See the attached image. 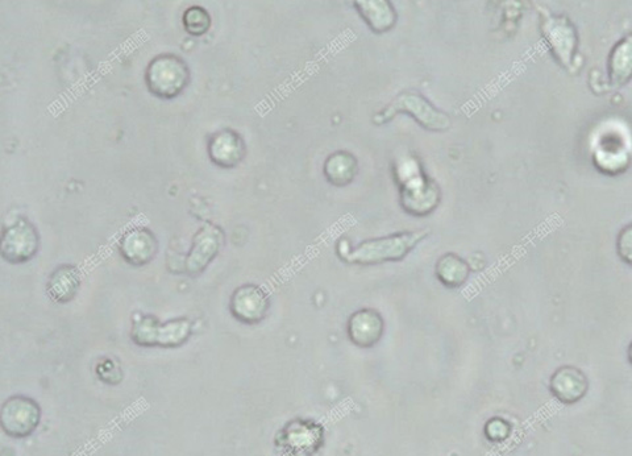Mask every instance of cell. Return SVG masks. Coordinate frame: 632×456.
Here are the masks:
<instances>
[{
  "label": "cell",
  "instance_id": "1",
  "mask_svg": "<svg viewBox=\"0 0 632 456\" xmlns=\"http://www.w3.org/2000/svg\"><path fill=\"white\" fill-rule=\"evenodd\" d=\"M394 181L399 189V203L411 217H428L438 209L442 192L438 182L424 171L414 156H403L394 164Z\"/></svg>",
  "mask_w": 632,
  "mask_h": 456
},
{
  "label": "cell",
  "instance_id": "2",
  "mask_svg": "<svg viewBox=\"0 0 632 456\" xmlns=\"http://www.w3.org/2000/svg\"><path fill=\"white\" fill-rule=\"evenodd\" d=\"M427 235L426 231H403L382 238L364 240L340 257L349 264L365 267L401 261L426 239Z\"/></svg>",
  "mask_w": 632,
  "mask_h": 456
},
{
  "label": "cell",
  "instance_id": "3",
  "mask_svg": "<svg viewBox=\"0 0 632 456\" xmlns=\"http://www.w3.org/2000/svg\"><path fill=\"white\" fill-rule=\"evenodd\" d=\"M191 80L189 65L184 58L164 53L149 62L145 72L148 90L160 99H174L184 93Z\"/></svg>",
  "mask_w": 632,
  "mask_h": 456
},
{
  "label": "cell",
  "instance_id": "4",
  "mask_svg": "<svg viewBox=\"0 0 632 456\" xmlns=\"http://www.w3.org/2000/svg\"><path fill=\"white\" fill-rule=\"evenodd\" d=\"M193 333V323L187 318H176L160 322L152 315H144L133 322L132 341L143 347H180L189 341Z\"/></svg>",
  "mask_w": 632,
  "mask_h": 456
},
{
  "label": "cell",
  "instance_id": "5",
  "mask_svg": "<svg viewBox=\"0 0 632 456\" xmlns=\"http://www.w3.org/2000/svg\"><path fill=\"white\" fill-rule=\"evenodd\" d=\"M397 114L413 116L415 122L432 132L448 131L452 124L451 116L432 105L417 91H403L397 98H394L388 109L382 111L378 116H382V122H389Z\"/></svg>",
  "mask_w": 632,
  "mask_h": 456
},
{
  "label": "cell",
  "instance_id": "6",
  "mask_svg": "<svg viewBox=\"0 0 632 456\" xmlns=\"http://www.w3.org/2000/svg\"><path fill=\"white\" fill-rule=\"evenodd\" d=\"M540 31L551 55L563 68H572L579 52V32L565 15H543Z\"/></svg>",
  "mask_w": 632,
  "mask_h": 456
},
{
  "label": "cell",
  "instance_id": "7",
  "mask_svg": "<svg viewBox=\"0 0 632 456\" xmlns=\"http://www.w3.org/2000/svg\"><path fill=\"white\" fill-rule=\"evenodd\" d=\"M40 421V405L31 397L12 396L4 401L0 412V425L8 437L27 438L39 428Z\"/></svg>",
  "mask_w": 632,
  "mask_h": 456
},
{
  "label": "cell",
  "instance_id": "8",
  "mask_svg": "<svg viewBox=\"0 0 632 456\" xmlns=\"http://www.w3.org/2000/svg\"><path fill=\"white\" fill-rule=\"evenodd\" d=\"M39 231L27 218H19L11 226L4 227L2 257L10 264H23L39 252Z\"/></svg>",
  "mask_w": 632,
  "mask_h": 456
},
{
  "label": "cell",
  "instance_id": "9",
  "mask_svg": "<svg viewBox=\"0 0 632 456\" xmlns=\"http://www.w3.org/2000/svg\"><path fill=\"white\" fill-rule=\"evenodd\" d=\"M224 231L216 225H205L194 235L189 255L186 257L185 269L189 276H198L220 254L224 246Z\"/></svg>",
  "mask_w": 632,
  "mask_h": 456
},
{
  "label": "cell",
  "instance_id": "10",
  "mask_svg": "<svg viewBox=\"0 0 632 456\" xmlns=\"http://www.w3.org/2000/svg\"><path fill=\"white\" fill-rule=\"evenodd\" d=\"M269 309V294L260 285H241L232 293L231 314L244 325H259L268 315Z\"/></svg>",
  "mask_w": 632,
  "mask_h": 456
},
{
  "label": "cell",
  "instance_id": "11",
  "mask_svg": "<svg viewBox=\"0 0 632 456\" xmlns=\"http://www.w3.org/2000/svg\"><path fill=\"white\" fill-rule=\"evenodd\" d=\"M277 442L284 451L313 455L323 446L324 430L314 421L294 420L278 434Z\"/></svg>",
  "mask_w": 632,
  "mask_h": 456
},
{
  "label": "cell",
  "instance_id": "12",
  "mask_svg": "<svg viewBox=\"0 0 632 456\" xmlns=\"http://www.w3.org/2000/svg\"><path fill=\"white\" fill-rule=\"evenodd\" d=\"M158 239L148 227H133L119 240L120 255L132 267H144L158 254Z\"/></svg>",
  "mask_w": 632,
  "mask_h": 456
},
{
  "label": "cell",
  "instance_id": "13",
  "mask_svg": "<svg viewBox=\"0 0 632 456\" xmlns=\"http://www.w3.org/2000/svg\"><path fill=\"white\" fill-rule=\"evenodd\" d=\"M207 152L216 167L231 169L243 163L247 156V145L239 132L222 130L211 136Z\"/></svg>",
  "mask_w": 632,
  "mask_h": 456
},
{
  "label": "cell",
  "instance_id": "14",
  "mask_svg": "<svg viewBox=\"0 0 632 456\" xmlns=\"http://www.w3.org/2000/svg\"><path fill=\"white\" fill-rule=\"evenodd\" d=\"M347 331L356 347L372 348L384 337V317L374 309L357 310L348 319Z\"/></svg>",
  "mask_w": 632,
  "mask_h": 456
},
{
  "label": "cell",
  "instance_id": "15",
  "mask_svg": "<svg viewBox=\"0 0 632 456\" xmlns=\"http://www.w3.org/2000/svg\"><path fill=\"white\" fill-rule=\"evenodd\" d=\"M550 391L561 404H577L588 393L589 380L580 368L561 366L551 376Z\"/></svg>",
  "mask_w": 632,
  "mask_h": 456
},
{
  "label": "cell",
  "instance_id": "16",
  "mask_svg": "<svg viewBox=\"0 0 632 456\" xmlns=\"http://www.w3.org/2000/svg\"><path fill=\"white\" fill-rule=\"evenodd\" d=\"M353 6L370 31L377 35L392 31L397 24V10L389 0H357Z\"/></svg>",
  "mask_w": 632,
  "mask_h": 456
},
{
  "label": "cell",
  "instance_id": "17",
  "mask_svg": "<svg viewBox=\"0 0 632 456\" xmlns=\"http://www.w3.org/2000/svg\"><path fill=\"white\" fill-rule=\"evenodd\" d=\"M81 284V272L76 265H60L49 276L47 293L57 304H68L76 298Z\"/></svg>",
  "mask_w": 632,
  "mask_h": 456
},
{
  "label": "cell",
  "instance_id": "18",
  "mask_svg": "<svg viewBox=\"0 0 632 456\" xmlns=\"http://www.w3.org/2000/svg\"><path fill=\"white\" fill-rule=\"evenodd\" d=\"M323 173L331 185L343 188L355 181L359 173V161L351 152L336 151L324 161Z\"/></svg>",
  "mask_w": 632,
  "mask_h": 456
},
{
  "label": "cell",
  "instance_id": "19",
  "mask_svg": "<svg viewBox=\"0 0 632 456\" xmlns=\"http://www.w3.org/2000/svg\"><path fill=\"white\" fill-rule=\"evenodd\" d=\"M607 66L611 85L623 87L629 84L632 80V36H626L615 44Z\"/></svg>",
  "mask_w": 632,
  "mask_h": 456
},
{
  "label": "cell",
  "instance_id": "20",
  "mask_svg": "<svg viewBox=\"0 0 632 456\" xmlns=\"http://www.w3.org/2000/svg\"><path fill=\"white\" fill-rule=\"evenodd\" d=\"M435 275L448 289H459L469 280L471 267L463 257L446 254L440 257L435 265Z\"/></svg>",
  "mask_w": 632,
  "mask_h": 456
},
{
  "label": "cell",
  "instance_id": "21",
  "mask_svg": "<svg viewBox=\"0 0 632 456\" xmlns=\"http://www.w3.org/2000/svg\"><path fill=\"white\" fill-rule=\"evenodd\" d=\"M594 164L607 174L621 173L629 165V153L622 148L619 140H605L594 153Z\"/></svg>",
  "mask_w": 632,
  "mask_h": 456
},
{
  "label": "cell",
  "instance_id": "22",
  "mask_svg": "<svg viewBox=\"0 0 632 456\" xmlns=\"http://www.w3.org/2000/svg\"><path fill=\"white\" fill-rule=\"evenodd\" d=\"M185 31L193 37L205 36L210 31L212 19L209 11L201 6L187 8L182 16Z\"/></svg>",
  "mask_w": 632,
  "mask_h": 456
},
{
  "label": "cell",
  "instance_id": "23",
  "mask_svg": "<svg viewBox=\"0 0 632 456\" xmlns=\"http://www.w3.org/2000/svg\"><path fill=\"white\" fill-rule=\"evenodd\" d=\"M617 252L623 263L632 267V223L619 231L617 238Z\"/></svg>",
  "mask_w": 632,
  "mask_h": 456
},
{
  "label": "cell",
  "instance_id": "24",
  "mask_svg": "<svg viewBox=\"0 0 632 456\" xmlns=\"http://www.w3.org/2000/svg\"><path fill=\"white\" fill-rule=\"evenodd\" d=\"M510 431L511 428L509 422L498 417L488 421V424L485 426V435L488 437L489 441L492 442L505 441V439L509 437Z\"/></svg>",
  "mask_w": 632,
  "mask_h": 456
},
{
  "label": "cell",
  "instance_id": "25",
  "mask_svg": "<svg viewBox=\"0 0 632 456\" xmlns=\"http://www.w3.org/2000/svg\"><path fill=\"white\" fill-rule=\"evenodd\" d=\"M97 373L99 379L107 384H119L123 379V372L120 370L119 364L107 359L105 362L98 364Z\"/></svg>",
  "mask_w": 632,
  "mask_h": 456
},
{
  "label": "cell",
  "instance_id": "26",
  "mask_svg": "<svg viewBox=\"0 0 632 456\" xmlns=\"http://www.w3.org/2000/svg\"><path fill=\"white\" fill-rule=\"evenodd\" d=\"M281 456H313L305 453H298V451H284Z\"/></svg>",
  "mask_w": 632,
  "mask_h": 456
},
{
  "label": "cell",
  "instance_id": "27",
  "mask_svg": "<svg viewBox=\"0 0 632 456\" xmlns=\"http://www.w3.org/2000/svg\"><path fill=\"white\" fill-rule=\"evenodd\" d=\"M629 362L631 363V366H632V342L630 343V346H629Z\"/></svg>",
  "mask_w": 632,
  "mask_h": 456
}]
</instances>
